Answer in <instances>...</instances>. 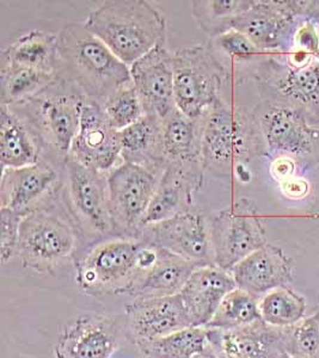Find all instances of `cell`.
Segmentation results:
<instances>
[{
	"label": "cell",
	"instance_id": "cell-1",
	"mask_svg": "<svg viewBox=\"0 0 319 358\" xmlns=\"http://www.w3.org/2000/svg\"><path fill=\"white\" fill-rule=\"evenodd\" d=\"M54 72L57 80L101 106L132 82L129 66L80 22L67 23L59 30Z\"/></svg>",
	"mask_w": 319,
	"mask_h": 358
},
{
	"label": "cell",
	"instance_id": "cell-2",
	"mask_svg": "<svg viewBox=\"0 0 319 358\" xmlns=\"http://www.w3.org/2000/svg\"><path fill=\"white\" fill-rule=\"evenodd\" d=\"M84 24L129 67L168 41L165 16L146 0L104 1L89 13Z\"/></svg>",
	"mask_w": 319,
	"mask_h": 358
},
{
	"label": "cell",
	"instance_id": "cell-3",
	"mask_svg": "<svg viewBox=\"0 0 319 358\" xmlns=\"http://www.w3.org/2000/svg\"><path fill=\"white\" fill-rule=\"evenodd\" d=\"M84 103L85 98L55 80L40 94L8 108L33 133L41 148L42 160L62 170L78 134Z\"/></svg>",
	"mask_w": 319,
	"mask_h": 358
},
{
	"label": "cell",
	"instance_id": "cell-4",
	"mask_svg": "<svg viewBox=\"0 0 319 358\" xmlns=\"http://www.w3.org/2000/svg\"><path fill=\"white\" fill-rule=\"evenodd\" d=\"M266 155L254 113L219 98L202 117V158L206 172L227 177L236 167Z\"/></svg>",
	"mask_w": 319,
	"mask_h": 358
},
{
	"label": "cell",
	"instance_id": "cell-5",
	"mask_svg": "<svg viewBox=\"0 0 319 358\" xmlns=\"http://www.w3.org/2000/svg\"><path fill=\"white\" fill-rule=\"evenodd\" d=\"M108 173L71 158L62 165L59 201L78 236L77 253L99 241L122 236L111 217Z\"/></svg>",
	"mask_w": 319,
	"mask_h": 358
},
{
	"label": "cell",
	"instance_id": "cell-6",
	"mask_svg": "<svg viewBox=\"0 0 319 358\" xmlns=\"http://www.w3.org/2000/svg\"><path fill=\"white\" fill-rule=\"evenodd\" d=\"M77 251L78 236L59 197L48 207L24 216L16 256L25 268L53 273L74 259Z\"/></svg>",
	"mask_w": 319,
	"mask_h": 358
},
{
	"label": "cell",
	"instance_id": "cell-7",
	"mask_svg": "<svg viewBox=\"0 0 319 358\" xmlns=\"http://www.w3.org/2000/svg\"><path fill=\"white\" fill-rule=\"evenodd\" d=\"M143 244L139 236H113L77 253L80 289L92 296L127 295L139 275L136 258Z\"/></svg>",
	"mask_w": 319,
	"mask_h": 358
},
{
	"label": "cell",
	"instance_id": "cell-8",
	"mask_svg": "<svg viewBox=\"0 0 319 358\" xmlns=\"http://www.w3.org/2000/svg\"><path fill=\"white\" fill-rule=\"evenodd\" d=\"M173 91L178 110L200 120L220 97L229 74L209 43L194 45L172 52Z\"/></svg>",
	"mask_w": 319,
	"mask_h": 358
},
{
	"label": "cell",
	"instance_id": "cell-9",
	"mask_svg": "<svg viewBox=\"0 0 319 358\" xmlns=\"http://www.w3.org/2000/svg\"><path fill=\"white\" fill-rule=\"evenodd\" d=\"M266 155H287L297 163H318L319 121L297 106L263 99L254 110Z\"/></svg>",
	"mask_w": 319,
	"mask_h": 358
},
{
	"label": "cell",
	"instance_id": "cell-10",
	"mask_svg": "<svg viewBox=\"0 0 319 358\" xmlns=\"http://www.w3.org/2000/svg\"><path fill=\"white\" fill-rule=\"evenodd\" d=\"M208 227L214 264L227 271L268 244L257 206L246 197L213 212L208 216Z\"/></svg>",
	"mask_w": 319,
	"mask_h": 358
},
{
	"label": "cell",
	"instance_id": "cell-11",
	"mask_svg": "<svg viewBox=\"0 0 319 358\" xmlns=\"http://www.w3.org/2000/svg\"><path fill=\"white\" fill-rule=\"evenodd\" d=\"M309 1L261 0L237 17L232 29L249 37L268 54H285L292 48L299 24L306 18Z\"/></svg>",
	"mask_w": 319,
	"mask_h": 358
},
{
	"label": "cell",
	"instance_id": "cell-12",
	"mask_svg": "<svg viewBox=\"0 0 319 358\" xmlns=\"http://www.w3.org/2000/svg\"><path fill=\"white\" fill-rule=\"evenodd\" d=\"M163 173L123 162L108 173L109 207L119 236H136Z\"/></svg>",
	"mask_w": 319,
	"mask_h": 358
},
{
	"label": "cell",
	"instance_id": "cell-13",
	"mask_svg": "<svg viewBox=\"0 0 319 358\" xmlns=\"http://www.w3.org/2000/svg\"><path fill=\"white\" fill-rule=\"evenodd\" d=\"M262 91L263 99L300 108L319 121V59L295 69L287 65L283 54H269L253 76Z\"/></svg>",
	"mask_w": 319,
	"mask_h": 358
},
{
	"label": "cell",
	"instance_id": "cell-14",
	"mask_svg": "<svg viewBox=\"0 0 319 358\" xmlns=\"http://www.w3.org/2000/svg\"><path fill=\"white\" fill-rule=\"evenodd\" d=\"M136 236L197 266L214 264L208 217L195 208L158 224L140 228Z\"/></svg>",
	"mask_w": 319,
	"mask_h": 358
},
{
	"label": "cell",
	"instance_id": "cell-15",
	"mask_svg": "<svg viewBox=\"0 0 319 358\" xmlns=\"http://www.w3.org/2000/svg\"><path fill=\"white\" fill-rule=\"evenodd\" d=\"M62 170L40 160L30 166L1 169L0 206L25 216L59 197Z\"/></svg>",
	"mask_w": 319,
	"mask_h": 358
},
{
	"label": "cell",
	"instance_id": "cell-16",
	"mask_svg": "<svg viewBox=\"0 0 319 358\" xmlns=\"http://www.w3.org/2000/svg\"><path fill=\"white\" fill-rule=\"evenodd\" d=\"M69 158L106 173L118 166L121 158L120 131L111 126L99 103L85 99Z\"/></svg>",
	"mask_w": 319,
	"mask_h": 358
},
{
	"label": "cell",
	"instance_id": "cell-17",
	"mask_svg": "<svg viewBox=\"0 0 319 358\" xmlns=\"http://www.w3.org/2000/svg\"><path fill=\"white\" fill-rule=\"evenodd\" d=\"M164 41L129 67L143 114L164 120L176 109L172 52Z\"/></svg>",
	"mask_w": 319,
	"mask_h": 358
},
{
	"label": "cell",
	"instance_id": "cell-18",
	"mask_svg": "<svg viewBox=\"0 0 319 358\" xmlns=\"http://www.w3.org/2000/svg\"><path fill=\"white\" fill-rule=\"evenodd\" d=\"M218 358H280L288 348V331L262 320L229 331L208 330Z\"/></svg>",
	"mask_w": 319,
	"mask_h": 358
},
{
	"label": "cell",
	"instance_id": "cell-19",
	"mask_svg": "<svg viewBox=\"0 0 319 358\" xmlns=\"http://www.w3.org/2000/svg\"><path fill=\"white\" fill-rule=\"evenodd\" d=\"M128 334L135 345L192 327L180 294L134 299L127 306Z\"/></svg>",
	"mask_w": 319,
	"mask_h": 358
},
{
	"label": "cell",
	"instance_id": "cell-20",
	"mask_svg": "<svg viewBox=\"0 0 319 358\" xmlns=\"http://www.w3.org/2000/svg\"><path fill=\"white\" fill-rule=\"evenodd\" d=\"M120 345L114 317L84 315L66 326L54 348L55 358H111Z\"/></svg>",
	"mask_w": 319,
	"mask_h": 358
},
{
	"label": "cell",
	"instance_id": "cell-21",
	"mask_svg": "<svg viewBox=\"0 0 319 358\" xmlns=\"http://www.w3.org/2000/svg\"><path fill=\"white\" fill-rule=\"evenodd\" d=\"M231 273L237 288L262 297L270 290L290 285L293 263L283 248L268 243L239 262Z\"/></svg>",
	"mask_w": 319,
	"mask_h": 358
},
{
	"label": "cell",
	"instance_id": "cell-22",
	"mask_svg": "<svg viewBox=\"0 0 319 358\" xmlns=\"http://www.w3.org/2000/svg\"><path fill=\"white\" fill-rule=\"evenodd\" d=\"M163 155L165 169L175 167L205 178L202 118L192 120L182 114L177 108L164 118Z\"/></svg>",
	"mask_w": 319,
	"mask_h": 358
},
{
	"label": "cell",
	"instance_id": "cell-23",
	"mask_svg": "<svg viewBox=\"0 0 319 358\" xmlns=\"http://www.w3.org/2000/svg\"><path fill=\"white\" fill-rule=\"evenodd\" d=\"M236 288L231 271L217 265L197 268L180 293L192 327H205L224 297Z\"/></svg>",
	"mask_w": 319,
	"mask_h": 358
},
{
	"label": "cell",
	"instance_id": "cell-24",
	"mask_svg": "<svg viewBox=\"0 0 319 358\" xmlns=\"http://www.w3.org/2000/svg\"><path fill=\"white\" fill-rule=\"evenodd\" d=\"M204 184V178L175 167L165 169L152 199L143 226L158 224L194 209V195Z\"/></svg>",
	"mask_w": 319,
	"mask_h": 358
},
{
	"label": "cell",
	"instance_id": "cell-25",
	"mask_svg": "<svg viewBox=\"0 0 319 358\" xmlns=\"http://www.w3.org/2000/svg\"><path fill=\"white\" fill-rule=\"evenodd\" d=\"M197 268L200 266L160 248L156 264L136 277L127 295L134 299L173 296L180 293Z\"/></svg>",
	"mask_w": 319,
	"mask_h": 358
},
{
	"label": "cell",
	"instance_id": "cell-26",
	"mask_svg": "<svg viewBox=\"0 0 319 358\" xmlns=\"http://www.w3.org/2000/svg\"><path fill=\"white\" fill-rule=\"evenodd\" d=\"M121 159L164 172L163 120L145 115L139 121L120 131Z\"/></svg>",
	"mask_w": 319,
	"mask_h": 358
},
{
	"label": "cell",
	"instance_id": "cell-27",
	"mask_svg": "<svg viewBox=\"0 0 319 358\" xmlns=\"http://www.w3.org/2000/svg\"><path fill=\"white\" fill-rule=\"evenodd\" d=\"M41 159V148L29 127L8 106H0L1 169L30 166Z\"/></svg>",
	"mask_w": 319,
	"mask_h": 358
},
{
	"label": "cell",
	"instance_id": "cell-28",
	"mask_svg": "<svg viewBox=\"0 0 319 358\" xmlns=\"http://www.w3.org/2000/svg\"><path fill=\"white\" fill-rule=\"evenodd\" d=\"M57 34L31 30L17 37L0 54V62L55 73Z\"/></svg>",
	"mask_w": 319,
	"mask_h": 358
},
{
	"label": "cell",
	"instance_id": "cell-29",
	"mask_svg": "<svg viewBox=\"0 0 319 358\" xmlns=\"http://www.w3.org/2000/svg\"><path fill=\"white\" fill-rule=\"evenodd\" d=\"M140 358H195L214 354L206 327H187L185 330L136 344Z\"/></svg>",
	"mask_w": 319,
	"mask_h": 358
},
{
	"label": "cell",
	"instance_id": "cell-30",
	"mask_svg": "<svg viewBox=\"0 0 319 358\" xmlns=\"http://www.w3.org/2000/svg\"><path fill=\"white\" fill-rule=\"evenodd\" d=\"M209 43L219 62L229 72V78L249 72L254 76L258 65L269 55L257 48L249 37L234 29L209 38Z\"/></svg>",
	"mask_w": 319,
	"mask_h": 358
},
{
	"label": "cell",
	"instance_id": "cell-31",
	"mask_svg": "<svg viewBox=\"0 0 319 358\" xmlns=\"http://www.w3.org/2000/svg\"><path fill=\"white\" fill-rule=\"evenodd\" d=\"M57 80L55 73L0 62V106L24 102Z\"/></svg>",
	"mask_w": 319,
	"mask_h": 358
},
{
	"label": "cell",
	"instance_id": "cell-32",
	"mask_svg": "<svg viewBox=\"0 0 319 358\" xmlns=\"http://www.w3.org/2000/svg\"><path fill=\"white\" fill-rule=\"evenodd\" d=\"M258 308L262 322L278 329H290L305 317L307 303L302 294L283 285L260 297Z\"/></svg>",
	"mask_w": 319,
	"mask_h": 358
},
{
	"label": "cell",
	"instance_id": "cell-33",
	"mask_svg": "<svg viewBox=\"0 0 319 358\" xmlns=\"http://www.w3.org/2000/svg\"><path fill=\"white\" fill-rule=\"evenodd\" d=\"M255 0H197L192 13L199 28L211 38L232 29L237 17L246 13Z\"/></svg>",
	"mask_w": 319,
	"mask_h": 358
},
{
	"label": "cell",
	"instance_id": "cell-34",
	"mask_svg": "<svg viewBox=\"0 0 319 358\" xmlns=\"http://www.w3.org/2000/svg\"><path fill=\"white\" fill-rule=\"evenodd\" d=\"M258 301L260 297L236 288L224 297L212 320L205 326L206 329L234 330L261 320Z\"/></svg>",
	"mask_w": 319,
	"mask_h": 358
},
{
	"label": "cell",
	"instance_id": "cell-35",
	"mask_svg": "<svg viewBox=\"0 0 319 358\" xmlns=\"http://www.w3.org/2000/svg\"><path fill=\"white\" fill-rule=\"evenodd\" d=\"M103 111L116 131H123L145 116L133 82L120 87L102 104Z\"/></svg>",
	"mask_w": 319,
	"mask_h": 358
},
{
	"label": "cell",
	"instance_id": "cell-36",
	"mask_svg": "<svg viewBox=\"0 0 319 358\" xmlns=\"http://www.w3.org/2000/svg\"><path fill=\"white\" fill-rule=\"evenodd\" d=\"M287 331V354L295 358H319V312L303 317Z\"/></svg>",
	"mask_w": 319,
	"mask_h": 358
},
{
	"label": "cell",
	"instance_id": "cell-37",
	"mask_svg": "<svg viewBox=\"0 0 319 358\" xmlns=\"http://www.w3.org/2000/svg\"><path fill=\"white\" fill-rule=\"evenodd\" d=\"M24 216L8 208L0 207V259L6 264L17 255L22 221Z\"/></svg>",
	"mask_w": 319,
	"mask_h": 358
},
{
	"label": "cell",
	"instance_id": "cell-38",
	"mask_svg": "<svg viewBox=\"0 0 319 358\" xmlns=\"http://www.w3.org/2000/svg\"><path fill=\"white\" fill-rule=\"evenodd\" d=\"M292 48L303 50L317 57L319 53V27L309 18H305L295 34Z\"/></svg>",
	"mask_w": 319,
	"mask_h": 358
},
{
	"label": "cell",
	"instance_id": "cell-39",
	"mask_svg": "<svg viewBox=\"0 0 319 358\" xmlns=\"http://www.w3.org/2000/svg\"><path fill=\"white\" fill-rule=\"evenodd\" d=\"M297 162L291 157L278 155L271 159L269 166V173L271 178L278 184L286 182L288 179L297 176Z\"/></svg>",
	"mask_w": 319,
	"mask_h": 358
},
{
	"label": "cell",
	"instance_id": "cell-40",
	"mask_svg": "<svg viewBox=\"0 0 319 358\" xmlns=\"http://www.w3.org/2000/svg\"><path fill=\"white\" fill-rule=\"evenodd\" d=\"M280 185V192L286 199L292 201L304 200L309 194L311 185L303 177L295 176L293 178L288 179Z\"/></svg>",
	"mask_w": 319,
	"mask_h": 358
},
{
	"label": "cell",
	"instance_id": "cell-41",
	"mask_svg": "<svg viewBox=\"0 0 319 358\" xmlns=\"http://www.w3.org/2000/svg\"><path fill=\"white\" fill-rule=\"evenodd\" d=\"M306 18L315 22L316 24L319 27V0L315 1H309L307 6Z\"/></svg>",
	"mask_w": 319,
	"mask_h": 358
},
{
	"label": "cell",
	"instance_id": "cell-42",
	"mask_svg": "<svg viewBox=\"0 0 319 358\" xmlns=\"http://www.w3.org/2000/svg\"><path fill=\"white\" fill-rule=\"evenodd\" d=\"M234 176H236L238 180H241V183H249L251 180V172L248 169V165H239V166L236 167Z\"/></svg>",
	"mask_w": 319,
	"mask_h": 358
},
{
	"label": "cell",
	"instance_id": "cell-43",
	"mask_svg": "<svg viewBox=\"0 0 319 358\" xmlns=\"http://www.w3.org/2000/svg\"><path fill=\"white\" fill-rule=\"evenodd\" d=\"M195 358H218L217 356H215V354H206L202 355V356H199V357Z\"/></svg>",
	"mask_w": 319,
	"mask_h": 358
},
{
	"label": "cell",
	"instance_id": "cell-44",
	"mask_svg": "<svg viewBox=\"0 0 319 358\" xmlns=\"http://www.w3.org/2000/svg\"><path fill=\"white\" fill-rule=\"evenodd\" d=\"M280 358H295V357H293V356H292V355H290V354H283V356H281V357Z\"/></svg>",
	"mask_w": 319,
	"mask_h": 358
},
{
	"label": "cell",
	"instance_id": "cell-45",
	"mask_svg": "<svg viewBox=\"0 0 319 358\" xmlns=\"http://www.w3.org/2000/svg\"><path fill=\"white\" fill-rule=\"evenodd\" d=\"M317 59H319V53H318V55H317Z\"/></svg>",
	"mask_w": 319,
	"mask_h": 358
}]
</instances>
